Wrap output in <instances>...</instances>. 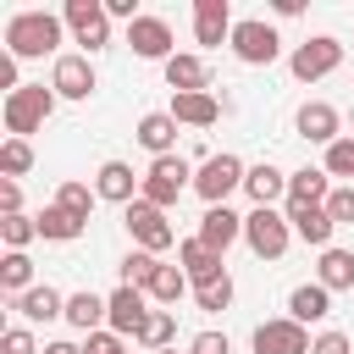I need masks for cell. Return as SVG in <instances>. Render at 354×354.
Segmentation results:
<instances>
[{"label": "cell", "instance_id": "obj_8", "mask_svg": "<svg viewBox=\"0 0 354 354\" xmlns=\"http://www.w3.org/2000/svg\"><path fill=\"white\" fill-rule=\"evenodd\" d=\"M337 61H343V44H337L332 33H315V39H304V44L288 55V66H293L299 83H315V77L337 72Z\"/></svg>", "mask_w": 354, "mask_h": 354}, {"label": "cell", "instance_id": "obj_14", "mask_svg": "<svg viewBox=\"0 0 354 354\" xmlns=\"http://www.w3.org/2000/svg\"><path fill=\"white\" fill-rule=\"evenodd\" d=\"M127 44H133V55H144V61H171V28H166L160 17L127 22Z\"/></svg>", "mask_w": 354, "mask_h": 354}, {"label": "cell", "instance_id": "obj_37", "mask_svg": "<svg viewBox=\"0 0 354 354\" xmlns=\"http://www.w3.org/2000/svg\"><path fill=\"white\" fill-rule=\"evenodd\" d=\"M194 299H199V310H227L232 304V277H216V282L194 288Z\"/></svg>", "mask_w": 354, "mask_h": 354}, {"label": "cell", "instance_id": "obj_31", "mask_svg": "<svg viewBox=\"0 0 354 354\" xmlns=\"http://www.w3.org/2000/svg\"><path fill=\"white\" fill-rule=\"evenodd\" d=\"M155 271H160V260H155L149 249H133V254L122 260V288H138V293H149Z\"/></svg>", "mask_w": 354, "mask_h": 354}, {"label": "cell", "instance_id": "obj_33", "mask_svg": "<svg viewBox=\"0 0 354 354\" xmlns=\"http://www.w3.org/2000/svg\"><path fill=\"white\" fill-rule=\"evenodd\" d=\"M94 199H100V194H94L88 183H61V188H55V205H61V210H72L77 221H88V210H94Z\"/></svg>", "mask_w": 354, "mask_h": 354}, {"label": "cell", "instance_id": "obj_40", "mask_svg": "<svg viewBox=\"0 0 354 354\" xmlns=\"http://www.w3.org/2000/svg\"><path fill=\"white\" fill-rule=\"evenodd\" d=\"M0 348H6V354H39V343H33L28 326H11V332L0 337Z\"/></svg>", "mask_w": 354, "mask_h": 354}, {"label": "cell", "instance_id": "obj_42", "mask_svg": "<svg viewBox=\"0 0 354 354\" xmlns=\"http://www.w3.org/2000/svg\"><path fill=\"white\" fill-rule=\"evenodd\" d=\"M310 354H354V343H348L343 332H321V337L310 343Z\"/></svg>", "mask_w": 354, "mask_h": 354}, {"label": "cell", "instance_id": "obj_29", "mask_svg": "<svg viewBox=\"0 0 354 354\" xmlns=\"http://www.w3.org/2000/svg\"><path fill=\"white\" fill-rule=\"evenodd\" d=\"M66 321H72L77 332H100V321H105V299L88 293V288L72 293V299H66Z\"/></svg>", "mask_w": 354, "mask_h": 354}, {"label": "cell", "instance_id": "obj_9", "mask_svg": "<svg viewBox=\"0 0 354 354\" xmlns=\"http://www.w3.org/2000/svg\"><path fill=\"white\" fill-rule=\"evenodd\" d=\"M277 28L271 22H260V17H249V22H238L232 28V55L243 61V66H271L277 61Z\"/></svg>", "mask_w": 354, "mask_h": 354}, {"label": "cell", "instance_id": "obj_30", "mask_svg": "<svg viewBox=\"0 0 354 354\" xmlns=\"http://www.w3.org/2000/svg\"><path fill=\"white\" fill-rule=\"evenodd\" d=\"M0 288H6L11 299H17V293H28V288H39V282H33V260H28L22 249H11V254L0 260Z\"/></svg>", "mask_w": 354, "mask_h": 354}, {"label": "cell", "instance_id": "obj_41", "mask_svg": "<svg viewBox=\"0 0 354 354\" xmlns=\"http://www.w3.org/2000/svg\"><path fill=\"white\" fill-rule=\"evenodd\" d=\"M83 354H127V343H122L116 332H88V343H83Z\"/></svg>", "mask_w": 354, "mask_h": 354}, {"label": "cell", "instance_id": "obj_46", "mask_svg": "<svg viewBox=\"0 0 354 354\" xmlns=\"http://www.w3.org/2000/svg\"><path fill=\"white\" fill-rule=\"evenodd\" d=\"M44 354H83L77 343H44Z\"/></svg>", "mask_w": 354, "mask_h": 354}, {"label": "cell", "instance_id": "obj_23", "mask_svg": "<svg viewBox=\"0 0 354 354\" xmlns=\"http://www.w3.org/2000/svg\"><path fill=\"white\" fill-rule=\"evenodd\" d=\"M227 105L216 94H171V122H188V127H210Z\"/></svg>", "mask_w": 354, "mask_h": 354}, {"label": "cell", "instance_id": "obj_44", "mask_svg": "<svg viewBox=\"0 0 354 354\" xmlns=\"http://www.w3.org/2000/svg\"><path fill=\"white\" fill-rule=\"evenodd\" d=\"M0 210H6V216H22V188H17L11 177L0 183Z\"/></svg>", "mask_w": 354, "mask_h": 354}, {"label": "cell", "instance_id": "obj_2", "mask_svg": "<svg viewBox=\"0 0 354 354\" xmlns=\"http://www.w3.org/2000/svg\"><path fill=\"white\" fill-rule=\"evenodd\" d=\"M55 88H44V83H22L17 94H6V133L11 138H28V133H39L44 122H50V111H55Z\"/></svg>", "mask_w": 354, "mask_h": 354}, {"label": "cell", "instance_id": "obj_22", "mask_svg": "<svg viewBox=\"0 0 354 354\" xmlns=\"http://www.w3.org/2000/svg\"><path fill=\"white\" fill-rule=\"evenodd\" d=\"M166 83H171V94H205L210 66H205L199 55H171V61H166Z\"/></svg>", "mask_w": 354, "mask_h": 354}, {"label": "cell", "instance_id": "obj_26", "mask_svg": "<svg viewBox=\"0 0 354 354\" xmlns=\"http://www.w3.org/2000/svg\"><path fill=\"white\" fill-rule=\"evenodd\" d=\"M243 188H249V199L254 205H271V199H288V177L271 166V160H260V166H249V177H243Z\"/></svg>", "mask_w": 354, "mask_h": 354}, {"label": "cell", "instance_id": "obj_47", "mask_svg": "<svg viewBox=\"0 0 354 354\" xmlns=\"http://www.w3.org/2000/svg\"><path fill=\"white\" fill-rule=\"evenodd\" d=\"M160 354H177V348H160Z\"/></svg>", "mask_w": 354, "mask_h": 354}, {"label": "cell", "instance_id": "obj_19", "mask_svg": "<svg viewBox=\"0 0 354 354\" xmlns=\"http://www.w3.org/2000/svg\"><path fill=\"white\" fill-rule=\"evenodd\" d=\"M326 315H332V293H326L321 282H304V288L288 293V321L310 326V321H326Z\"/></svg>", "mask_w": 354, "mask_h": 354}, {"label": "cell", "instance_id": "obj_34", "mask_svg": "<svg viewBox=\"0 0 354 354\" xmlns=\"http://www.w3.org/2000/svg\"><path fill=\"white\" fill-rule=\"evenodd\" d=\"M149 293H155L160 304H177V299L188 293V271H183V266H160L155 282H149Z\"/></svg>", "mask_w": 354, "mask_h": 354}, {"label": "cell", "instance_id": "obj_12", "mask_svg": "<svg viewBox=\"0 0 354 354\" xmlns=\"http://www.w3.org/2000/svg\"><path fill=\"white\" fill-rule=\"evenodd\" d=\"M50 88H55L61 100H88V94H94V66H88V55H55Z\"/></svg>", "mask_w": 354, "mask_h": 354}, {"label": "cell", "instance_id": "obj_35", "mask_svg": "<svg viewBox=\"0 0 354 354\" xmlns=\"http://www.w3.org/2000/svg\"><path fill=\"white\" fill-rule=\"evenodd\" d=\"M28 166H33V144H28V138H6V144H0V171L17 183Z\"/></svg>", "mask_w": 354, "mask_h": 354}, {"label": "cell", "instance_id": "obj_18", "mask_svg": "<svg viewBox=\"0 0 354 354\" xmlns=\"http://www.w3.org/2000/svg\"><path fill=\"white\" fill-rule=\"evenodd\" d=\"M11 310H17L22 321H55V315H66V299H61L50 282H39V288L17 293V299H11Z\"/></svg>", "mask_w": 354, "mask_h": 354}, {"label": "cell", "instance_id": "obj_6", "mask_svg": "<svg viewBox=\"0 0 354 354\" xmlns=\"http://www.w3.org/2000/svg\"><path fill=\"white\" fill-rule=\"evenodd\" d=\"M127 232H133V243L149 249V254H160V249L177 243V227H171L166 210H155L149 199H133V205H127Z\"/></svg>", "mask_w": 354, "mask_h": 354}, {"label": "cell", "instance_id": "obj_7", "mask_svg": "<svg viewBox=\"0 0 354 354\" xmlns=\"http://www.w3.org/2000/svg\"><path fill=\"white\" fill-rule=\"evenodd\" d=\"M61 22H66V28L77 33V44H83L88 55L111 44V17H105V6H100V0H66Z\"/></svg>", "mask_w": 354, "mask_h": 354}, {"label": "cell", "instance_id": "obj_13", "mask_svg": "<svg viewBox=\"0 0 354 354\" xmlns=\"http://www.w3.org/2000/svg\"><path fill=\"white\" fill-rule=\"evenodd\" d=\"M238 238H243V216H232L227 205H210V210L199 216V243H205L210 254H227Z\"/></svg>", "mask_w": 354, "mask_h": 354}, {"label": "cell", "instance_id": "obj_3", "mask_svg": "<svg viewBox=\"0 0 354 354\" xmlns=\"http://www.w3.org/2000/svg\"><path fill=\"white\" fill-rule=\"evenodd\" d=\"M188 183H194L188 160H183V155H160V160H149L138 199H149L155 210H166V205H177V199H183V188H188Z\"/></svg>", "mask_w": 354, "mask_h": 354}, {"label": "cell", "instance_id": "obj_25", "mask_svg": "<svg viewBox=\"0 0 354 354\" xmlns=\"http://www.w3.org/2000/svg\"><path fill=\"white\" fill-rule=\"evenodd\" d=\"M288 221H293V232H299L310 249H326V243H332V232H337V221L326 216V205H310V210H288Z\"/></svg>", "mask_w": 354, "mask_h": 354}, {"label": "cell", "instance_id": "obj_15", "mask_svg": "<svg viewBox=\"0 0 354 354\" xmlns=\"http://www.w3.org/2000/svg\"><path fill=\"white\" fill-rule=\"evenodd\" d=\"M232 11H227V0H199L194 6V39L199 44H221V39H232Z\"/></svg>", "mask_w": 354, "mask_h": 354}, {"label": "cell", "instance_id": "obj_16", "mask_svg": "<svg viewBox=\"0 0 354 354\" xmlns=\"http://www.w3.org/2000/svg\"><path fill=\"white\" fill-rule=\"evenodd\" d=\"M133 188H144V183L133 177V166H127V160H105V166L94 171V194H100V199H111V205H133Z\"/></svg>", "mask_w": 354, "mask_h": 354}, {"label": "cell", "instance_id": "obj_45", "mask_svg": "<svg viewBox=\"0 0 354 354\" xmlns=\"http://www.w3.org/2000/svg\"><path fill=\"white\" fill-rule=\"evenodd\" d=\"M105 17H127V22H138V11H133V0H105Z\"/></svg>", "mask_w": 354, "mask_h": 354}, {"label": "cell", "instance_id": "obj_5", "mask_svg": "<svg viewBox=\"0 0 354 354\" xmlns=\"http://www.w3.org/2000/svg\"><path fill=\"white\" fill-rule=\"evenodd\" d=\"M243 177H249V171H243L238 155H210V160L194 171V194H199L205 205H227V194L243 188Z\"/></svg>", "mask_w": 354, "mask_h": 354}, {"label": "cell", "instance_id": "obj_43", "mask_svg": "<svg viewBox=\"0 0 354 354\" xmlns=\"http://www.w3.org/2000/svg\"><path fill=\"white\" fill-rule=\"evenodd\" d=\"M188 354H227V337H221V332H199V337L188 343Z\"/></svg>", "mask_w": 354, "mask_h": 354}, {"label": "cell", "instance_id": "obj_39", "mask_svg": "<svg viewBox=\"0 0 354 354\" xmlns=\"http://www.w3.org/2000/svg\"><path fill=\"white\" fill-rule=\"evenodd\" d=\"M326 216H332L337 227H348V221H354V188H332V199H326Z\"/></svg>", "mask_w": 354, "mask_h": 354}, {"label": "cell", "instance_id": "obj_32", "mask_svg": "<svg viewBox=\"0 0 354 354\" xmlns=\"http://www.w3.org/2000/svg\"><path fill=\"white\" fill-rule=\"evenodd\" d=\"M171 332H177V315H171V310H149V321H144L138 343H144L149 354H160V348H171Z\"/></svg>", "mask_w": 354, "mask_h": 354}, {"label": "cell", "instance_id": "obj_28", "mask_svg": "<svg viewBox=\"0 0 354 354\" xmlns=\"http://www.w3.org/2000/svg\"><path fill=\"white\" fill-rule=\"evenodd\" d=\"M321 288H326V293L354 288V254H348V249H321Z\"/></svg>", "mask_w": 354, "mask_h": 354}, {"label": "cell", "instance_id": "obj_20", "mask_svg": "<svg viewBox=\"0 0 354 354\" xmlns=\"http://www.w3.org/2000/svg\"><path fill=\"white\" fill-rule=\"evenodd\" d=\"M299 133H304L310 144H337V138H343V133H337V111H332L326 100L299 105Z\"/></svg>", "mask_w": 354, "mask_h": 354}, {"label": "cell", "instance_id": "obj_36", "mask_svg": "<svg viewBox=\"0 0 354 354\" xmlns=\"http://www.w3.org/2000/svg\"><path fill=\"white\" fill-rule=\"evenodd\" d=\"M0 238H6L11 249H28V243L39 238V221H33V216H6V221H0Z\"/></svg>", "mask_w": 354, "mask_h": 354}, {"label": "cell", "instance_id": "obj_27", "mask_svg": "<svg viewBox=\"0 0 354 354\" xmlns=\"http://www.w3.org/2000/svg\"><path fill=\"white\" fill-rule=\"evenodd\" d=\"M33 221H39V238H55V243L83 238V227H88V221H77V216H72V210H61V205H44Z\"/></svg>", "mask_w": 354, "mask_h": 354}, {"label": "cell", "instance_id": "obj_38", "mask_svg": "<svg viewBox=\"0 0 354 354\" xmlns=\"http://www.w3.org/2000/svg\"><path fill=\"white\" fill-rule=\"evenodd\" d=\"M326 177H354V138L326 144Z\"/></svg>", "mask_w": 354, "mask_h": 354}, {"label": "cell", "instance_id": "obj_10", "mask_svg": "<svg viewBox=\"0 0 354 354\" xmlns=\"http://www.w3.org/2000/svg\"><path fill=\"white\" fill-rule=\"evenodd\" d=\"M105 321H111V332H116V337H138V332H144V321H149L144 293H138V288H116V293L105 299Z\"/></svg>", "mask_w": 354, "mask_h": 354}, {"label": "cell", "instance_id": "obj_11", "mask_svg": "<svg viewBox=\"0 0 354 354\" xmlns=\"http://www.w3.org/2000/svg\"><path fill=\"white\" fill-rule=\"evenodd\" d=\"M254 354H310V332L299 321H260L254 326Z\"/></svg>", "mask_w": 354, "mask_h": 354}, {"label": "cell", "instance_id": "obj_4", "mask_svg": "<svg viewBox=\"0 0 354 354\" xmlns=\"http://www.w3.org/2000/svg\"><path fill=\"white\" fill-rule=\"evenodd\" d=\"M243 238H249V249H254L260 260H282V254H288V238H293V221L277 216L271 205H254V210L243 216Z\"/></svg>", "mask_w": 354, "mask_h": 354}, {"label": "cell", "instance_id": "obj_21", "mask_svg": "<svg viewBox=\"0 0 354 354\" xmlns=\"http://www.w3.org/2000/svg\"><path fill=\"white\" fill-rule=\"evenodd\" d=\"M326 199H332L326 171L304 166V171H293V177H288V210H310V205H326Z\"/></svg>", "mask_w": 354, "mask_h": 354}, {"label": "cell", "instance_id": "obj_1", "mask_svg": "<svg viewBox=\"0 0 354 354\" xmlns=\"http://www.w3.org/2000/svg\"><path fill=\"white\" fill-rule=\"evenodd\" d=\"M55 44H61V17H50V11H17V17L6 22V50H11L17 61L50 55Z\"/></svg>", "mask_w": 354, "mask_h": 354}, {"label": "cell", "instance_id": "obj_24", "mask_svg": "<svg viewBox=\"0 0 354 354\" xmlns=\"http://www.w3.org/2000/svg\"><path fill=\"white\" fill-rule=\"evenodd\" d=\"M138 144L160 160V155H171V144H177V122H171V111H149V116H138Z\"/></svg>", "mask_w": 354, "mask_h": 354}, {"label": "cell", "instance_id": "obj_17", "mask_svg": "<svg viewBox=\"0 0 354 354\" xmlns=\"http://www.w3.org/2000/svg\"><path fill=\"white\" fill-rule=\"evenodd\" d=\"M177 266L188 271V282H194V288H205V282L227 277V271H221V254H210L199 238H183V243H177Z\"/></svg>", "mask_w": 354, "mask_h": 354}]
</instances>
